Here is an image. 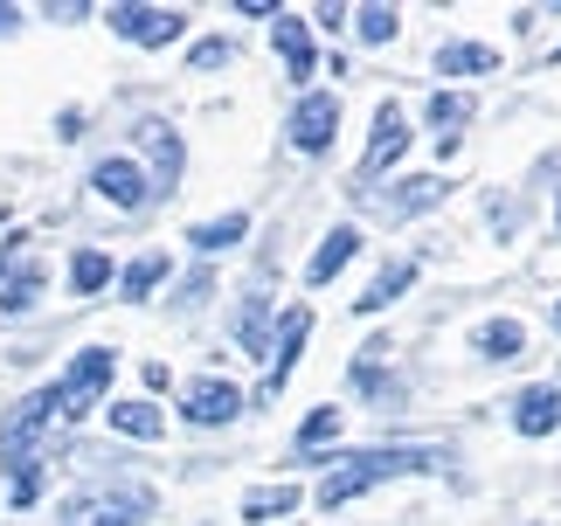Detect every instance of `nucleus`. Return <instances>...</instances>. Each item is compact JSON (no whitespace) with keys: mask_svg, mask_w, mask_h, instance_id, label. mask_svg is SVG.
<instances>
[{"mask_svg":"<svg viewBox=\"0 0 561 526\" xmlns=\"http://www.w3.org/2000/svg\"><path fill=\"white\" fill-rule=\"evenodd\" d=\"M409 152V125H402V104H381V118H375V146L360 152V181H375V173H388Z\"/></svg>","mask_w":561,"mask_h":526,"instance_id":"423d86ee","label":"nucleus"},{"mask_svg":"<svg viewBox=\"0 0 561 526\" xmlns=\"http://www.w3.org/2000/svg\"><path fill=\"white\" fill-rule=\"evenodd\" d=\"M42 250L28 243V236H14L8 250H0V312H28V305L42 298Z\"/></svg>","mask_w":561,"mask_h":526,"instance_id":"7ed1b4c3","label":"nucleus"},{"mask_svg":"<svg viewBox=\"0 0 561 526\" xmlns=\"http://www.w3.org/2000/svg\"><path fill=\"white\" fill-rule=\"evenodd\" d=\"M104 388H112V354H104V346H91V354H77V367L49 388V395H56V415H62V423H83Z\"/></svg>","mask_w":561,"mask_h":526,"instance_id":"f03ea898","label":"nucleus"},{"mask_svg":"<svg viewBox=\"0 0 561 526\" xmlns=\"http://www.w3.org/2000/svg\"><path fill=\"white\" fill-rule=\"evenodd\" d=\"M479 118V98H465V91H444V98H430V125L444 132V146H458V125Z\"/></svg>","mask_w":561,"mask_h":526,"instance_id":"4468645a","label":"nucleus"},{"mask_svg":"<svg viewBox=\"0 0 561 526\" xmlns=\"http://www.w3.org/2000/svg\"><path fill=\"white\" fill-rule=\"evenodd\" d=\"M409 277H416V263H388V271H381V277L368 284V291H360V298H354V312H360V319H368V312H381V305H396V298L409 291Z\"/></svg>","mask_w":561,"mask_h":526,"instance_id":"ddd939ff","label":"nucleus"},{"mask_svg":"<svg viewBox=\"0 0 561 526\" xmlns=\"http://www.w3.org/2000/svg\"><path fill=\"white\" fill-rule=\"evenodd\" d=\"M354 250H360V229H347V222H340V229L327 236V243H319V256H312V271H306V277H312V284H327V277H340V263H347Z\"/></svg>","mask_w":561,"mask_h":526,"instance_id":"2eb2a0df","label":"nucleus"},{"mask_svg":"<svg viewBox=\"0 0 561 526\" xmlns=\"http://www.w3.org/2000/svg\"><path fill=\"white\" fill-rule=\"evenodd\" d=\"M160 277H167V256H160V250H146V256L133 263V271H125V298H146Z\"/></svg>","mask_w":561,"mask_h":526,"instance_id":"5701e85b","label":"nucleus"},{"mask_svg":"<svg viewBox=\"0 0 561 526\" xmlns=\"http://www.w3.org/2000/svg\"><path fill=\"white\" fill-rule=\"evenodd\" d=\"M112 430H118V436H146V444H153V436L167 430V415H160L153 402H118V409H112Z\"/></svg>","mask_w":561,"mask_h":526,"instance_id":"f3484780","label":"nucleus"},{"mask_svg":"<svg viewBox=\"0 0 561 526\" xmlns=\"http://www.w3.org/2000/svg\"><path fill=\"white\" fill-rule=\"evenodd\" d=\"M264 325H271V305L250 298V305H243V325H236V340H243L250 354H264Z\"/></svg>","mask_w":561,"mask_h":526,"instance_id":"393cba45","label":"nucleus"},{"mask_svg":"<svg viewBox=\"0 0 561 526\" xmlns=\"http://www.w3.org/2000/svg\"><path fill=\"white\" fill-rule=\"evenodd\" d=\"M527 436H548V430H561V395L554 388H527L520 395V415H513Z\"/></svg>","mask_w":561,"mask_h":526,"instance_id":"f8f14e48","label":"nucleus"},{"mask_svg":"<svg viewBox=\"0 0 561 526\" xmlns=\"http://www.w3.org/2000/svg\"><path fill=\"white\" fill-rule=\"evenodd\" d=\"M146 513H153V492H91V499H70V526H139Z\"/></svg>","mask_w":561,"mask_h":526,"instance_id":"20e7f679","label":"nucleus"},{"mask_svg":"<svg viewBox=\"0 0 561 526\" xmlns=\"http://www.w3.org/2000/svg\"><path fill=\"white\" fill-rule=\"evenodd\" d=\"M291 506H298V485H264V492L243 499V519H277V513H291Z\"/></svg>","mask_w":561,"mask_h":526,"instance_id":"aec40b11","label":"nucleus"},{"mask_svg":"<svg viewBox=\"0 0 561 526\" xmlns=\"http://www.w3.org/2000/svg\"><path fill=\"white\" fill-rule=\"evenodd\" d=\"M194 70H222V62H229V42H194Z\"/></svg>","mask_w":561,"mask_h":526,"instance_id":"cd10ccee","label":"nucleus"},{"mask_svg":"<svg viewBox=\"0 0 561 526\" xmlns=\"http://www.w3.org/2000/svg\"><path fill=\"white\" fill-rule=\"evenodd\" d=\"M430 465V450H354V457H333V471H327V485H319V506H347L354 492H368L381 485V478H396V471H423Z\"/></svg>","mask_w":561,"mask_h":526,"instance_id":"f257e3e1","label":"nucleus"},{"mask_svg":"<svg viewBox=\"0 0 561 526\" xmlns=\"http://www.w3.org/2000/svg\"><path fill=\"white\" fill-rule=\"evenodd\" d=\"M277 49H285V62H291V77H312V35H306V21L277 14Z\"/></svg>","mask_w":561,"mask_h":526,"instance_id":"a211bd4d","label":"nucleus"},{"mask_svg":"<svg viewBox=\"0 0 561 526\" xmlns=\"http://www.w3.org/2000/svg\"><path fill=\"white\" fill-rule=\"evenodd\" d=\"M236 409H243V395H236V381H194V388H187V423H202V430L229 423Z\"/></svg>","mask_w":561,"mask_h":526,"instance_id":"6e6552de","label":"nucleus"},{"mask_svg":"<svg viewBox=\"0 0 561 526\" xmlns=\"http://www.w3.org/2000/svg\"><path fill=\"white\" fill-rule=\"evenodd\" d=\"M91 187L104 194V202H118V208H139V202H146V173H139L133 160H104V167L91 173Z\"/></svg>","mask_w":561,"mask_h":526,"instance_id":"9b49d317","label":"nucleus"},{"mask_svg":"<svg viewBox=\"0 0 561 526\" xmlns=\"http://www.w3.org/2000/svg\"><path fill=\"white\" fill-rule=\"evenodd\" d=\"M444 194V181H409L402 194H396V215H409V208H430Z\"/></svg>","mask_w":561,"mask_h":526,"instance_id":"bb28decb","label":"nucleus"},{"mask_svg":"<svg viewBox=\"0 0 561 526\" xmlns=\"http://www.w3.org/2000/svg\"><path fill=\"white\" fill-rule=\"evenodd\" d=\"M354 28L368 35V42H388V35H396V8H360V14H354Z\"/></svg>","mask_w":561,"mask_h":526,"instance_id":"a878e982","label":"nucleus"},{"mask_svg":"<svg viewBox=\"0 0 561 526\" xmlns=\"http://www.w3.org/2000/svg\"><path fill=\"white\" fill-rule=\"evenodd\" d=\"M554 319H561V312H554Z\"/></svg>","mask_w":561,"mask_h":526,"instance_id":"c756f323","label":"nucleus"},{"mask_svg":"<svg viewBox=\"0 0 561 526\" xmlns=\"http://www.w3.org/2000/svg\"><path fill=\"white\" fill-rule=\"evenodd\" d=\"M333 125H340V104H333V98H306V104L291 112V139L306 146V152H327V146H333Z\"/></svg>","mask_w":561,"mask_h":526,"instance_id":"9d476101","label":"nucleus"},{"mask_svg":"<svg viewBox=\"0 0 561 526\" xmlns=\"http://www.w3.org/2000/svg\"><path fill=\"white\" fill-rule=\"evenodd\" d=\"M437 70L444 77H485V70H500V56H492L485 42H450V49L437 56Z\"/></svg>","mask_w":561,"mask_h":526,"instance_id":"dca6fc26","label":"nucleus"},{"mask_svg":"<svg viewBox=\"0 0 561 526\" xmlns=\"http://www.w3.org/2000/svg\"><path fill=\"white\" fill-rule=\"evenodd\" d=\"M14 21H21V14H14V8H0V35H8V28H14Z\"/></svg>","mask_w":561,"mask_h":526,"instance_id":"c85d7f7f","label":"nucleus"},{"mask_svg":"<svg viewBox=\"0 0 561 526\" xmlns=\"http://www.w3.org/2000/svg\"><path fill=\"white\" fill-rule=\"evenodd\" d=\"M243 215H222V222H202L194 229V250H229V243H243Z\"/></svg>","mask_w":561,"mask_h":526,"instance_id":"4be33fe9","label":"nucleus"},{"mask_svg":"<svg viewBox=\"0 0 561 526\" xmlns=\"http://www.w3.org/2000/svg\"><path fill=\"white\" fill-rule=\"evenodd\" d=\"M340 436V409H319V415H306V430H298V450H327Z\"/></svg>","mask_w":561,"mask_h":526,"instance_id":"b1692460","label":"nucleus"},{"mask_svg":"<svg viewBox=\"0 0 561 526\" xmlns=\"http://www.w3.org/2000/svg\"><path fill=\"white\" fill-rule=\"evenodd\" d=\"M312 333V305H291L285 319H277V346H271V388H285V375L298 367V346Z\"/></svg>","mask_w":561,"mask_h":526,"instance_id":"0eeeda50","label":"nucleus"},{"mask_svg":"<svg viewBox=\"0 0 561 526\" xmlns=\"http://www.w3.org/2000/svg\"><path fill=\"white\" fill-rule=\"evenodd\" d=\"M70 284H77L83 298H91V291H104V284H112V256H104V250H77V263H70Z\"/></svg>","mask_w":561,"mask_h":526,"instance_id":"6ab92c4d","label":"nucleus"},{"mask_svg":"<svg viewBox=\"0 0 561 526\" xmlns=\"http://www.w3.org/2000/svg\"><path fill=\"white\" fill-rule=\"evenodd\" d=\"M133 139L153 152V194H174V181H181V139H174V132H167L160 118H153V125H139Z\"/></svg>","mask_w":561,"mask_h":526,"instance_id":"1a4fd4ad","label":"nucleus"},{"mask_svg":"<svg viewBox=\"0 0 561 526\" xmlns=\"http://www.w3.org/2000/svg\"><path fill=\"white\" fill-rule=\"evenodd\" d=\"M520 340H527V333H520L513 319H492L485 333H479V354H485V361H513V354H520Z\"/></svg>","mask_w":561,"mask_h":526,"instance_id":"412c9836","label":"nucleus"},{"mask_svg":"<svg viewBox=\"0 0 561 526\" xmlns=\"http://www.w3.org/2000/svg\"><path fill=\"white\" fill-rule=\"evenodd\" d=\"M112 28L125 42H146V49H160V42H174L187 28V14L181 8H112Z\"/></svg>","mask_w":561,"mask_h":526,"instance_id":"39448f33","label":"nucleus"}]
</instances>
